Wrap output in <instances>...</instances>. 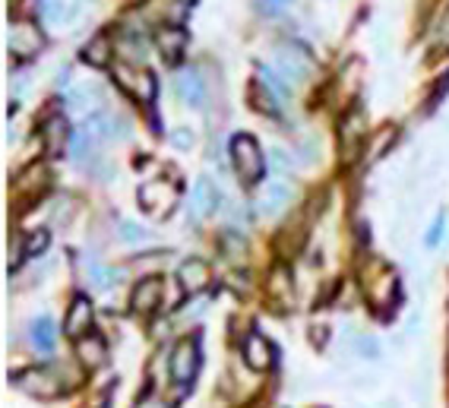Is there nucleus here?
Masks as SVG:
<instances>
[{"mask_svg":"<svg viewBox=\"0 0 449 408\" xmlns=\"http://www.w3.org/2000/svg\"><path fill=\"white\" fill-rule=\"evenodd\" d=\"M231 149V165H234L237 178L244 183H256L266 171V162H263V149L260 142L254 140L250 133H234L228 142Z\"/></svg>","mask_w":449,"mask_h":408,"instance_id":"f257e3e1","label":"nucleus"},{"mask_svg":"<svg viewBox=\"0 0 449 408\" xmlns=\"http://www.w3.org/2000/svg\"><path fill=\"white\" fill-rule=\"evenodd\" d=\"M196 367H200V342L196 339H183L171 355V377L178 383H187V380H193Z\"/></svg>","mask_w":449,"mask_h":408,"instance_id":"f03ea898","label":"nucleus"},{"mask_svg":"<svg viewBox=\"0 0 449 408\" xmlns=\"http://www.w3.org/2000/svg\"><path fill=\"white\" fill-rule=\"evenodd\" d=\"M64 329H67V336H73V339H83L92 332V304L86 295L73 298L70 310H67V319H64Z\"/></svg>","mask_w":449,"mask_h":408,"instance_id":"7ed1b4c3","label":"nucleus"},{"mask_svg":"<svg viewBox=\"0 0 449 408\" xmlns=\"http://www.w3.org/2000/svg\"><path fill=\"white\" fill-rule=\"evenodd\" d=\"M45 47V35L35 29L32 23H19L16 29H13L10 35V51L16 54V57H32L35 51H42Z\"/></svg>","mask_w":449,"mask_h":408,"instance_id":"20e7f679","label":"nucleus"},{"mask_svg":"<svg viewBox=\"0 0 449 408\" xmlns=\"http://www.w3.org/2000/svg\"><path fill=\"white\" fill-rule=\"evenodd\" d=\"M307 70H310V57L301 51V47H285L278 54V73L291 83H304L307 79Z\"/></svg>","mask_w":449,"mask_h":408,"instance_id":"39448f33","label":"nucleus"},{"mask_svg":"<svg viewBox=\"0 0 449 408\" xmlns=\"http://www.w3.org/2000/svg\"><path fill=\"white\" fill-rule=\"evenodd\" d=\"M272 358H275V351H272V345L263 336L250 332V336L244 339V361H247V367H254V370H269Z\"/></svg>","mask_w":449,"mask_h":408,"instance_id":"423d86ee","label":"nucleus"},{"mask_svg":"<svg viewBox=\"0 0 449 408\" xmlns=\"http://www.w3.org/2000/svg\"><path fill=\"white\" fill-rule=\"evenodd\" d=\"M67 120L64 118H51V120H45V127L38 130V140H42V149H45V155L47 159H57L60 155V149H64V142H67Z\"/></svg>","mask_w":449,"mask_h":408,"instance_id":"0eeeda50","label":"nucleus"},{"mask_svg":"<svg viewBox=\"0 0 449 408\" xmlns=\"http://www.w3.org/2000/svg\"><path fill=\"white\" fill-rule=\"evenodd\" d=\"M161 301V278H142V282H136L133 288V310H140V314H149V310H155Z\"/></svg>","mask_w":449,"mask_h":408,"instance_id":"6e6552de","label":"nucleus"},{"mask_svg":"<svg viewBox=\"0 0 449 408\" xmlns=\"http://www.w3.org/2000/svg\"><path fill=\"white\" fill-rule=\"evenodd\" d=\"M19 386L29 392H35L38 399H54L60 392V383L51 377L47 370H29V373H19Z\"/></svg>","mask_w":449,"mask_h":408,"instance_id":"1a4fd4ad","label":"nucleus"},{"mask_svg":"<svg viewBox=\"0 0 449 408\" xmlns=\"http://www.w3.org/2000/svg\"><path fill=\"white\" fill-rule=\"evenodd\" d=\"M291 200V187L285 181H269L266 187H263V196H260V209L263 215H275L282 212L285 206H288Z\"/></svg>","mask_w":449,"mask_h":408,"instance_id":"9d476101","label":"nucleus"},{"mask_svg":"<svg viewBox=\"0 0 449 408\" xmlns=\"http://www.w3.org/2000/svg\"><path fill=\"white\" fill-rule=\"evenodd\" d=\"M178 276H181V285H183V291H187V295H196V291H203L209 285V266L203 260H196V256L183 263Z\"/></svg>","mask_w":449,"mask_h":408,"instance_id":"9b49d317","label":"nucleus"},{"mask_svg":"<svg viewBox=\"0 0 449 408\" xmlns=\"http://www.w3.org/2000/svg\"><path fill=\"white\" fill-rule=\"evenodd\" d=\"M178 95L187 101L190 108H203V101H206V86H203L200 73H196V70H183L181 76H178Z\"/></svg>","mask_w":449,"mask_h":408,"instance_id":"f8f14e48","label":"nucleus"},{"mask_svg":"<svg viewBox=\"0 0 449 408\" xmlns=\"http://www.w3.org/2000/svg\"><path fill=\"white\" fill-rule=\"evenodd\" d=\"M219 200H222L219 187H215L209 178H200L193 183V206H196L200 215H212L215 209H219Z\"/></svg>","mask_w":449,"mask_h":408,"instance_id":"ddd939ff","label":"nucleus"},{"mask_svg":"<svg viewBox=\"0 0 449 408\" xmlns=\"http://www.w3.org/2000/svg\"><path fill=\"white\" fill-rule=\"evenodd\" d=\"M159 47H161V54H165L168 64H178L183 47H187V32L178 29V26H168V29L159 32Z\"/></svg>","mask_w":449,"mask_h":408,"instance_id":"4468645a","label":"nucleus"},{"mask_svg":"<svg viewBox=\"0 0 449 408\" xmlns=\"http://www.w3.org/2000/svg\"><path fill=\"white\" fill-rule=\"evenodd\" d=\"M79 358H83V364L86 367H98V364H105V358H108V348H105V339H98V336H86V339H79Z\"/></svg>","mask_w":449,"mask_h":408,"instance_id":"2eb2a0df","label":"nucleus"},{"mask_svg":"<svg viewBox=\"0 0 449 408\" xmlns=\"http://www.w3.org/2000/svg\"><path fill=\"white\" fill-rule=\"evenodd\" d=\"M95 142H98V136L92 133V127H79V130H73V155H76V162H89L95 159Z\"/></svg>","mask_w":449,"mask_h":408,"instance_id":"dca6fc26","label":"nucleus"},{"mask_svg":"<svg viewBox=\"0 0 449 408\" xmlns=\"http://www.w3.org/2000/svg\"><path fill=\"white\" fill-rule=\"evenodd\" d=\"M339 136H342V146L351 152V149L358 146V140L364 136V111H358V108H355V111L342 120V130H339Z\"/></svg>","mask_w":449,"mask_h":408,"instance_id":"f3484780","label":"nucleus"},{"mask_svg":"<svg viewBox=\"0 0 449 408\" xmlns=\"http://www.w3.org/2000/svg\"><path fill=\"white\" fill-rule=\"evenodd\" d=\"M54 342H57V332H54L51 317H38L35 323H32V345H35L38 351H51Z\"/></svg>","mask_w":449,"mask_h":408,"instance_id":"a211bd4d","label":"nucleus"},{"mask_svg":"<svg viewBox=\"0 0 449 408\" xmlns=\"http://www.w3.org/2000/svg\"><path fill=\"white\" fill-rule=\"evenodd\" d=\"M108 54H111V42H108V35H95L89 45L83 47V60L92 67H108Z\"/></svg>","mask_w":449,"mask_h":408,"instance_id":"6ab92c4d","label":"nucleus"},{"mask_svg":"<svg viewBox=\"0 0 449 408\" xmlns=\"http://www.w3.org/2000/svg\"><path fill=\"white\" fill-rule=\"evenodd\" d=\"M260 83L266 86L272 95H278V98H288V95H291V89L282 83V79H278V73L272 70V67H260Z\"/></svg>","mask_w":449,"mask_h":408,"instance_id":"aec40b11","label":"nucleus"},{"mask_svg":"<svg viewBox=\"0 0 449 408\" xmlns=\"http://www.w3.org/2000/svg\"><path fill=\"white\" fill-rule=\"evenodd\" d=\"M47 244H51V234L38 228V231H29V237H25L23 250H25V256H42L45 250H47Z\"/></svg>","mask_w":449,"mask_h":408,"instance_id":"412c9836","label":"nucleus"},{"mask_svg":"<svg viewBox=\"0 0 449 408\" xmlns=\"http://www.w3.org/2000/svg\"><path fill=\"white\" fill-rule=\"evenodd\" d=\"M120 237H124L127 244H149L152 241V234L142 225H136V222H120Z\"/></svg>","mask_w":449,"mask_h":408,"instance_id":"4be33fe9","label":"nucleus"},{"mask_svg":"<svg viewBox=\"0 0 449 408\" xmlns=\"http://www.w3.org/2000/svg\"><path fill=\"white\" fill-rule=\"evenodd\" d=\"M114 278H118V272H114V269L92 266V282H95V288H108V285H114Z\"/></svg>","mask_w":449,"mask_h":408,"instance_id":"5701e85b","label":"nucleus"},{"mask_svg":"<svg viewBox=\"0 0 449 408\" xmlns=\"http://www.w3.org/2000/svg\"><path fill=\"white\" fill-rule=\"evenodd\" d=\"M443 225H446V212H440L437 219H433V225H431V234H427V247H437L440 234H443Z\"/></svg>","mask_w":449,"mask_h":408,"instance_id":"b1692460","label":"nucleus"},{"mask_svg":"<svg viewBox=\"0 0 449 408\" xmlns=\"http://www.w3.org/2000/svg\"><path fill=\"white\" fill-rule=\"evenodd\" d=\"M358 348H360V355H367L370 361H377V358H380V345H377V339H370V336L360 339Z\"/></svg>","mask_w":449,"mask_h":408,"instance_id":"393cba45","label":"nucleus"},{"mask_svg":"<svg viewBox=\"0 0 449 408\" xmlns=\"http://www.w3.org/2000/svg\"><path fill=\"white\" fill-rule=\"evenodd\" d=\"M171 142H174L178 149H190V146H193V133H190L187 127H181V130L171 136Z\"/></svg>","mask_w":449,"mask_h":408,"instance_id":"a878e982","label":"nucleus"},{"mask_svg":"<svg viewBox=\"0 0 449 408\" xmlns=\"http://www.w3.org/2000/svg\"><path fill=\"white\" fill-rule=\"evenodd\" d=\"M269 4H272V10H282V6L291 4V0H269Z\"/></svg>","mask_w":449,"mask_h":408,"instance_id":"bb28decb","label":"nucleus"}]
</instances>
